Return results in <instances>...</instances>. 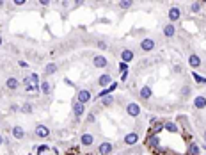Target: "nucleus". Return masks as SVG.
<instances>
[{
	"label": "nucleus",
	"instance_id": "nucleus-1",
	"mask_svg": "<svg viewBox=\"0 0 206 155\" xmlns=\"http://www.w3.org/2000/svg\"><path fill=\"white\" fill-rule=\"evenodd\" d=\"M144 144H146L148 148H151V150H156L158 146H160V137H158V135H148L146 141H144Z\"/></svg>",
	"mask_w": 206,
	"mask_h": 155
},
{
	"label": "nucleus",
	"instance_id": "nucleus-2",
	"mask_svg": "<svg viewBox=\"0 0 206 155\" xmlns=\"http://www.w3.org/2000/svg\"><path fill=\"white\" fill-rule=\"evenodd\" d=\"M126 113L130 114V116H133V118H137V116L141 114V107H139V104H135V102H132V104H128V105H126Z\"/></svg>",
	"mask_w": 206,
	"mask_h": 155
},
{
	"label": "nucleus",
	"instance_id": "nucleus-3",
	"mask_svg": "<svg viewBox=\"0 0 206 155\" xmlns=\"http://www.w3.org/2000/svg\"><path fill=\"white\" fill-rule=\"evenodd\" d=\"M162 130H163V123H162V121L153 120V127L149 128V134L148 135H158V132H162Z\"/></svg>",
	"mask_w": 206,
	"mask_h": 155
},
{
	"label": "nucleus",
	"instance_id": "nucleus-4",
	"mask_svg": "<svg viewBox=\"0 0 206 155\" xmlns=\"http://www.w3.org/2000/svg\"><path fill=\"white\" fill-rule=\"evenodd\" d=\"M141 48L144 50V52H151V50L155 48V41H153L151 38H146V39L141 41Z\"/></svg>",
	"mask_w": 206,
	"mask_h": 155
},
{
	"label": "nucleus",
	"instance_id": "nucleus-5",
	"mask_svg": "<svg viewBox=\"0 0 206 155\" xmlns=\"http://www.w3.org/2000/svg\"><path fill=\"white\" fill-rule=\"evenodd\" d=\"M36 135H37V137H48L50 128L46 127V125H37V127H36Z\"/></svg>",
	"mask_w": 206,
	"mask_h": 155
},
{
	"label": "nucleus",
	"instance_id": "nucleus-6",
	"mask_svg": "<svg viewBox=\"0 0 206 155\" xmlns=\"http://www.w3.org/2000/svg\"><path fill=\"white\" fill-rule=\"evenodd\" d=\"M133 57H135V54L130 48H124L123 52H121V59H123V63H132V61H133Z\"/></svg>",
	"mask_w": 206,
	"mask_h": 155
},
{
	"label": "nucleus",
	"instance_id": "nucleus-7",
	"mask_svg": "<svg viewBox=\"0 0 206 155\" xmlns=\"http://www.w3.org/2000/svg\"><path fill=\"white\" fill-rule=\"evenodd\" d=\"M92 64H94L96 68H105L107 64H108V61H107V57H103V55H96L92 59Z\"/></svg>",
	"mask_w": 206,
	"mask_h": 155
},
{
	"label": "nucleus",
	"instance_id": "nucleus-8",
	"mask_svg": "<svg viewBox=\"0 0 206 155\" xmlns=\"http://www.w3.org/2000/svg\"><path fill=\"white\" fill-rule=\"evenodd\" d=\"M89 100H91V93L87 91V89H80L78 91V102L80 104H87Z\"/></svg>",
	"mask_w": 206,
	"mask_h": 155
},
{
	"label": "nucleus",
	"instance_id": "nucleus-9",
	"mask_svg": "<svg viewBox=\"0 0 206 155\" xmlns=\"http://www.w3.org/2000/svg\"><path fill=\"white\" fill-rule=\"evenodd\" d=\"M84 111H85V107H84V104H80V102H75V104H73V114H75V116H77V118H80V116H82V114H84Z\"/></svg>",
	"mask_w": 206,
	"mask_h": 155
},
{
	"label": "nucleus",
	"instance_id": "nucleus-10",
	"mask_svg": "<svg viewBox=\"0 0 206 155\" xmlns=\"http://www.w3.org/2000/svg\"><path fill=\"white\" fill-rule=\"evenodd\" d=\"M98 152L101 155H108L110 152H112V144H110V143H101V144L98 146Z\"/></svg>",
	"mask_w": 206,
	"mask_h": 155
},
{
	"label": "nucleus",
	"instance_id": "nucleus-11",
	"mask_svg": "<svg viewBox=\"0 0 206 155\" xmlns=\"http://www.w3.org/2000/svg\"><path fill=\"white\" fill-rule=\"evenodd\" d=\"M98 84L103 86V89H105V86H110V84H112V77H110L108 73H105V75H101V77L98 78Z\"/></svg>",
	"mask_w": 206,
	"mask_h": 155
},
{
	"label": "nucleus",
	"instance_id": "nucleus-12",
	"mask_svg": "<svg viewBox=\"0 0 206 155\" xmlns=\"http://www.w3.org/2000/svg\"><path fill=\"white\" fill-rule=\"evenodd\" d=\"M163 34L167 36V38H172V36L176 34V27H174V23H167V25L163 27Z\"/></svg>",
	"mask_w": 206,
	"mask_h": 155
},
{
	"label": "nucleus",
	"instance_id": "nucleus-13",
	"mask_svg": "<svg viewBox=\"0 0 206 155\" xmlns=\"http://www.w3.org/2000/svg\"><path fill=\"white\" fill-rule=\"evenodd\" d=\"M188 64H190L192 68H199V66H201V57L195 55V54H192V55L188 57Z\"/></svg>",
	"mask_w": 206,
	"mask_h": 155
},
{
	"label": "nucleus",
	"instance_id": "nucleus-14",
	"mask_svg": "<svg viewBox=\"0 0 206 155\" xmlns=\"http://www.w3.org/2000/svg\"><path fill=\"white\" fill-rule=\"evenodd\" d=\"M92 143H94V137H92V134H89V132L82 134V144H84V146H91Z\"/></svg>",
	"mask_w": 206,
	"mask_h": 155
},
{
	"label": "nucleus",
	"instance_id": "nucleus-15",
	"mask_svg": "<svg viewBox=\"0 0 206 155\" xmlns=\"http://www.w3.org/2000/svg\"><path fill=\"white\" fill-rule=\"evenodd\" d=\"M194 105H195V109H204L206 107V96H195Z\"/></svg>",
	"mask_w": 206,
	"mask_h": 155
},
{
	"label": "nucleus",
	"instance_id": "nucleus-16",
	"mask_svg": "<svg viewBox=\"0 0 206 155\" xmlns=\"http://www.w3.org/2000/svg\"><path fill=\"white\" fill-rule=\"evenodd\" d=\"M137 141H139V135L135 134V132H130V134H126V137H124V143H126V144H135Z\"/></svg>",
	"mask_w": 206,
	"mask_h": 155
},
{
	"label": "nucleus",
	"instance_id": "nucleus-17",
	"mask_svg": "<svg viewBox=\"0 0 206 155\" xmlns=\"http://www.w3.org/2000/svg\"><path fill=\"white\" fill-rule=\"evenodd\" d=\"M6 86L9 87V89H18L20 82H18V78H16V77H9V78H7V82H6Z\"/></svg>",
	"mask_w": 206,
	"mask_h": 155
},
{
	"label": "nucleus",
	"instance_id": "nucleus-18",
	"mask_svg": "<svg viewBox=\"0 0 206 155\" xmlns=\"http://www.w3.org/2000/svg\"><path fill=\"white\" fill-rule=\"evenodd\" d=\"M179 16H181V11H179L178 7H170V9H169V20L174 21V20H178Z\"/></svg>",
	"mask_w": 206,
	"mask_h": 155
},
{
	"label": "nucleus",
	"instance_id": "nucleus-19",
	"mask_svg": "<svg viewBox=\"0 0 206 155\" xmlns=\"http://www.w3.org/2000/svg\"><path fill=\"white\" fill-rule=\"evenodd\" d=\"M13 135L16 137V139H23V137H25V130H23L21 127H14L13 128Z\"/></svg>",
	"mask_w": 206,
	"mask_h": 155
},
{
	"label": "nucleus",
	"instance_id": "nucleus-20",
	"mask_svg": "<svg viewBox=\"0 0 206 155\" xmlns=\"http://www.w3.org/2000/svg\"><path fill=\"white\" fill-rule=\"evenodd\" d=\"M141 96H142L144 100L151 98V87H149V86H142V89H141Z\"/></svg>",
	"mask_w": 206,
	"mask_h": 155
},
{
	"label": "nucleus",
	"instance_id": "nucleus-21",
	"mask_svg": "<svg viewBox=\"0 0 206 155\" xmlns=\"http://www.w3.org/2000/svg\"><path fill=\"white\" fill-rule=\"evenodd\" d=\"M57 71V64L55 63H50L44 66V75H52V73H55Z\"/></svg>",
	"mask_w": 206,
	"mask_h": 155
},
{
	"label": "nucleus",
	"instance_id": "nucleus-22",
	"mask_svg": "<svg viewBox=\"0 0 206 155\" xmlns=\"http://www.w3.org/2000/svg\"><path fill=\"white\" fill-rule=\"evenodd\" d=\"M163 128H165V130H169V132H176L178 125L174 123V121H165V123H163Z\"/></svg>",
	"mask_w": 206,
	"mask_h": 155
},
{
	"label": "nucleus",
	"instance_id": "nucleus-23",
	"mask_svg": "<svg viewBox=\"0 0 206 155\" xmlns=\"http://www.w3.org/2000/svg\"><path fill=\"white\" fill-rule=\"evenodd\" d=\"M188 155H199V146L195 144V143H192L190 146H188V152H187Z\"/></svg>",
	"mask_w": 206,
	"mask_h": 155
},
{
	"label": "nucleus",
	"instance_id": "nucleus-24",
	"mask_svg": "<svg viewBox=\"0 0 206 155\" xmlns=\"http://www.w3.org/2000/svg\"><path fill=\"white\" fill-rule=\"evenodd\" d=\"M20 111H21V113H25V114H30L34 109H32L30 104H23V107H20Z\"/></svg>",
	"mask_w": 206,
	"mask_h": 155
},
{
	"label": "nucleus",
	"instance_id": "nucleus-25",
	"mask_svg": "<svg viewBox=\"0 0 206 155\" xmlns=\"http://www.w3.org/2000/svg\"><path fill=\"white\" fill-rule=\"evenodd\" d=\"M50 89H52V86H50V82H46V80H44V82L41 84V91L44 93V95H48V93H50Z\"/></svg>",
	"mask_w": 206,
	"mask_h": 155
},
{
	"label": "nucleus",
	"instance_id": "nucleus-26",
	"mask_svg": "<svg viewBox=\"0 0 206 155\" xmlns=\"http://www.w3.org/2000/svg\"><path fill=\"white\" fill-rule=\"evenodd\" d=\"M190 93H192V87H190V86H183V87H181V95H183V96H188Z\"/></svg>",
	"mask_w": 206,
	"mask_h": 155
},
{
	"label": "nucleus",
	"instance_id": "nucleus-27",
	"mask_svg": "<svg viewBox=\"0 0 206 155\" xmlns=\"http://www.w3.org/2000/svg\"><path fill=\"white\" fill-rule=\"evenodd\" d=\"M101 102H103V105H112V104H114V98L108 95V96H105V98H101Z\"/></svg>",
	"mask_w": 206,
	"mask_h": 155
},
{
	"label": "nucleus",
	"instance_id": "nucleus-28",
	"mask_svg": "<svg viewBox=\"0 0 206 155\" xmlns=\"http://www.w3.org/2000/svg\"><path fill=\"white\" fill-rule=\"evenodd\" d=\"M192 77L195 78V82H199V84H201V82H203V84H204V82H206V78H204V77H201V75H199V73H192Z\"/></svg>",
	"mask_w": 206,
	"mask_h": 155
},
{
	"label": "nucleus",
	"instance_id": "nucleus-29",
	"mask_svg": "<svg viewBox=\"0 0 206 155\" xmlns=\"http://www.w3.org/2000/svg\"><path fill=\"white\" fill-rule=\"evenodd\" d=\"M119 7L121 9H128V7H132V2L130 0H123V2H119Z\"/></svg>",
	"mask_w": 206,
	"mask_h": 155
},
{
	"label": "nucleus",
	"instance_id": "nucleus-30",
	"mask_svg": "<svg viewBox=\"0 0 206 155\" xmlns=\"http://www.w3.org/2000/svg\"><path fill=\"white\" fill-rule=\"evenodd\" d=\"M201 11V2H194L192 4V13H199Z\"/></svg>",
	"mask_w": 206,
	"mask_h": 155
},
{
	"label": "nucleus",
	"instance_id": "nucleus-31",
	"mask_svg": "<svg viewBox=\"0 0 206 155\" xmlns=\"http://www.w3.org/2000/svg\"><path fill=\"white\" fill-rule=\"evenodd\" d=\"M46 150H48V146H46V144H41V146H37V152H39V155H43L44 152H46Z\"/></svg>",
	"mask_w": 206,
	"mask_h": 155
},
{
	"label": "nucleus",
	"instance_id": "nucleus-32",
	"mask_svg": "<svg viewBox=\"0 0 206 155\" xmlns=\"http://www.w3.org/2000/svg\"><path fill=\"white\" fill-rule=\"evenodd\" d=\"M37 91V86H27V93H36Z\"/></svg>",
	"mask_w": 206,
	"mask_h": 155
},
{
	"label": "nucleus",
	"instance_id": "nucleus-33",
	"mask_svg": "<svg viewBox=\"0 0 206 155\" xmlns=\"http://www.w3.org/2000/svg\"><path fill=\"white\" fill-rule=\"evenodd\" d=\"M116 89H117V84H116V82H112V84L108 86V91H110V93L116 91Z\"/></svg>",
	"mask_w": 206,
	"mask_h": 155
},
{
	"label": "nucleus",
	"instance_id": "nucleus-34",
	"mask_svg": "<svg viewBox=\"0 0 206 155\" xmlns=\"http://www.w3.org/2000/svg\"><path fill=\"white\" fill-rule=\"evenodd\" d=\"M126 68H128L126 63H121V64H119V70H121V71H126Z\"/></svg>",
	"mask_w": 206,
	"mask_h": 155
},
{
	"label": "nucleus",
	"instance_id": "nucleus-35",
	"mask_svg": "<svg viewBox=\"0 0 206 155\" xmlns=\"http://www.w3.org/2000/svg\"><path fill=\"white\" fill-rule=\"evenodd\" d=\"M98 48H103V50H105L107 48V43L105 41H98Z\"/></svg>",
	"mask_w": 206,
	"mask_h": 155
},
{
	"label": "nucleus",
	"instance_id": "nucleus-36",
	"mask_svg": "<svg viewBox=\"0 0 206 155\" xmlns=\"http://www.w3.org/2000/svg\"><path fill=\"white\" fill-rule=\"evenodd\" d=\"M87 120H89V123H94V121H96V120H94V114H89V116H87Z\"/></svg>",
	"mask_w": 206,
	"mask_h": 155
},
{
	"label": "nucleus",
	"instance_id": "nucleus-37",
	"mask_svg": "<svg viewBox=\"0 0 206 155\" xmlns=\"http://www.w3.org/2000/svg\"><path fill=\"white\" fill-rule=\"evenodd\" d=\"M25 4V0H14V6H23Z\"/></svg>",
	"mask_w": 206,
	"mask_h": 155
},
{
	"label": "nucleus",
	"instance_id": "nucleus-38",
	"mask_svg": "<svg viewBox=\"0 0 206 155\" xmlns=\"http://www.w3.org/2000/svg\"><path fill=\"white\" fill-rule=\"evenodd\" d=\"M128 78V71H123V75H121V80H126Z\"/></svg>",
	"mask_w": 206,
	"mask_h": 155
},
{
	"label": "nucleus",
	"instance_id": "nucleus-39",
	"mask_svg": "<svg viewBox=\"0 0 206 155\" xmlns=\"http://www.w3.org/2000/svg\"><path fill=\"white\" fill-rule=\"evenodd\" d=\"M0 144H4V137L2 135H0Z\"/></svg>",
	"mask_w": 206,
	"mask_h": 155
},
{
	"label": "nucleus",
	"instance_id": "nucleus-40",
	"mask_svg": "<svg viewBox=\"0 0 206 155\" xmlns=\"http://www.w3.org/2000/svg\"><path fill=\"white\" fill-rule=\"evenodd\" d=\"M2 6H4V2H2V0H0V7H2Z\"/></svg>",
	"mask_w": 206,
	"mask_h": 155
},
{
	"label": "nucleus",
	"instance_id": "nucleus-41",
	"mask_svg": "<svg viewBox=\"0 0 206 155\" xmlns=\"http://www.w3.org/2000/svg\"><path fill=\"white\" fill-rule=\"evenodd\" d=\"M0 46H2V36H0Z\"/></svg>",
	"mask_w": 206,
	"mask_h": 155
},
{
	"label": "nucleus",
	"instance_id": "nucleus-42",
	"mask_svg": "<svg viewBox=\"0 0 206 155\" xmlns=\"http://www.w3.org/2000/svg\"><path fill=\"white\" fill-rule=\"evenodd\" d=\"M204 141H206V132H204Z\"/></svg>",
	"mask_w": 206,
	"mask_h": 155
}]
</instances>
